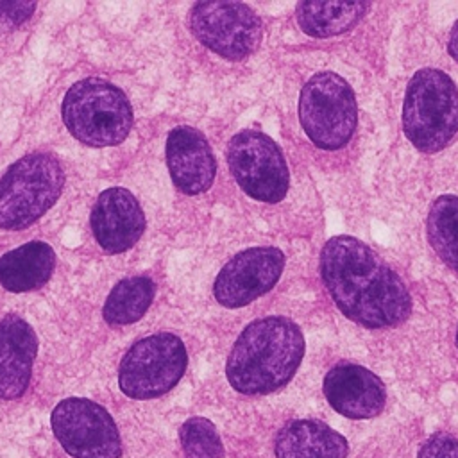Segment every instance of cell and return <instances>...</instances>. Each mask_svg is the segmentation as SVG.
<instances>
[{
  "label": "cell",
  "mask_w": 458,
  "mask_h": 458,
  "mask_svg": "<svg viewBox=\"0 0 458 458\" xmlns=\"http://www.w3.org/2000/svg\"><path fill=\"white\" fill-rule=\"evenodd\" d=\"M320 277L338 311L363 327H394L411 311V297L401 276L354 236L340 234L324 243Z\"/></svg>",
  "instance_id": "obj_1"
},
{
  "label": "cell",
  "mask_w": 458,
  "mask_h": 458,
  "mask_svg": "<svg viewBox=\"0 0 458 458\" xmlns=\"http://www.w3.org/2000/svg\"><path fill=\"white\" fill-rule=\"evenodd\" d=\"M304 347L302 331L290 318H258L242 331L229 352L227 381L245 395L272 394L293 377Z\"/></svg>",
  "instance_id": "obj_2"
},
{
  "label": "cell",
  "mask_w": 458,
  "mask_h": 458,
  "mask_svg": "<svg viewBox=\"0 0 458 458\" xmlns=\"http://www.w3.org/2000/svg\"><path fill=\"white\" fill-rule=\"evenodd\" d=\"M61 116L68 132L88 147L120 145L134 122L127 95L100 77H86L70 86Z\"/></svg>",
  "instance_id": "obj_3"
},
{
  "label": "cell",
  "mask_w": 458,
  "mask_h": 458,
  "mask_svg": "<svg viewBox=\"0 0 458 458\" xmlns=\"http://www.w3.org/2000/svg\"><path fill=\"white\" fill-rule=\"evenodd\" d=\"M403 132L422 152L442 150L458 132V86L438 68L410 79L403 102Z\"/></svg>",
  "instance_id": "obj_4"
},
{
  "label": "cell",
  "mask_w": 458,
  "mask_h": 458,
  "mask_svg": "<svg viewBox=\"0 0 458 458\" xmlns=\"http://www.w3.org/2000/svg\"><path fill=\"white\" fill-rule=\"evenodd\" d=\"M64 188L61 161L50 152L16 159L0 177V229L20 231L39 220Z\"/></svg>",
  "instance_id": "obj_5"
},
{
  "label": "cell",
  "mask_w": 458,
  "mask_h": 458,
  "mask_svg": "<svg viewBox=\"0 0 458 458\" xmlns=\"http://www.w3.org/2000/svg\"><path fill=\"white\" fill-rule=\"evenodd\" d=\"M299 122L318 148L336 150L347 145L358 123V104L349 82L329 70L311 75L301 89Z\"/></svg>",
  "instance_id": "obj_6"
},
{
  "label": "cell",
  "mask_w": 458,
  "mask_h": 458,
  "mask_svg": "<svg viewBox=\"0 0 458 458\" xmlns=\"http://www.w3.org/2000/svg\"><path fill=\"white\" fill-rule=\"evenodd\" d=\"M188 352L172 333H156L134 342L118 367V386L131 399H154L170 392L182 377Z\"/></svg>",
  "instance_id": "obj_7"
},
{
  "label": "cell",
  "mask_w": 458,
  "mask_h": 458,
  "mask_svg": "<svg viewBox=\"0 0 458 458\" xmlns=\"http://www.w3.org/2000/svg\"><path fill=\"white\" fill-rule=\"evenodd\" d=\"M227 165L238 186L254 200L279 202L290 184L283 150L261 131L243 129L227 145Z\"/></svg>",
  "instance_id": "obj_8"
},
{
  "label": "cell",
  "mask_w": 458,
  "mask_h": 458,
  "mask_svg": "<svg viewBox=\"0 0 458 458\" xmlns=\"http://www.w3.org/2000/svg\"><path fill=\"white\" fill-rule=\"evenodd\" d=\"M52 431L73 458H120L122 438L111 413L86 397H66L50 415Z\"/></svg>",
  "instance_id": "obj_9"
},
{
  "label": "cell",
  "mask_w": 458,
  "mask_h": 458,
  "mask_svg": "<svg viewBox=\"0 0 458 458\" xmlns=\"http://www.w3.org/2000/svg\"><path fill=\"white\" fill-rule=\"evenodd\" d=\"M188 21L193 36L227 61L249 57L263 34L258 13L242 2H197Z\"/></svg>",
  "instance_id": "obj_10"
},
{
  "label": "cell",
  "mask_w": 458,
  "mask_h": 458,
  "mask_svg": "<svg viewBox=\"0 0 458 458\" xmlns=\"http://www.w3.org/2000/svg\"><path fill=\"white\" fill-rule=\"evenodd\" d=\"M284 268L277 247H250L233 256L216 274L213 293L225 308H242L270 292Z\"/></svg>",
  "instance_id": "obj_11"
},
{
  "label": "cell",
  "mask_w": 458,
  "mask_h": 458,
  "mask_svg": "<svg viewBox=\"0 0 458 458\" xmlns=\"http://www.w3.org/2000/svg\"><path fill=\"white\" fill-rule=\"evenodd\" d=\"M89 224L97 243L109 254H120L141 238L145 215L129 190L113 186L97 197Z\"/></svg>",
  "instance_id": "obj_12"
},
{
  "label": "cell",
  "mask_w": 458,
  "mask_h": 458,
  "mask_svg": "<svg viewBox=\"0 0 458 458\" xmlns=\"http://www.w3.org/2000/svg\"><path fill=\"white\" fill-rule=\"evenodd\" d=\"M324 395L329 406L347 419H372L386 403L383 381L358 363H336L324 376Z\"/></svg>",
  "instance_id": "obj_13"
},
{
  "label": "cell",
  "mask_w": 458,
  "mask_h": 458,
  "mask_svg": "<svg viewBox=\"0 0 458 458\" xmlns=\"http://www.w3.org/2000/svg\"><path fill=\"white\" fill-rule=\"evenodd\" d=\"M166 166L175 188L186 195H199L211 188L216 159L208 138L195 127H174L165 147Z\"/></svg>",
  "instance_id": "obj_14"
},
{
  "label": "cell",
  "mask_w": 458,
  "mask_h": 458,
  "mask_svg": "<svg viewBox=\"0 0 458 458\" xmlns=\"http://www.w3.org/2000/svg\"><path fill=\"white\" fill-rule=\"evenodd\" d=\"M38 352L32 326L20 315L0 318V397L18 399L25 394Z\"/></svg>",
  "instance_id": "obj_15"
},
{
  "label": "cell",
  "mask_w": 458,
  "mask_h": 458,
  "mask_svg": "<svg viewBox=\"0 0 458 458\" xmlns=\"http://www.w3.org/2000/svg\"><path fill=\"white\" fill-rule=\"evenodd\" d=\"M344 435L313 419L288 420L276 437V458H347Z\"/></svg>",
  "instance_id": "obj_16"
},
{
  "label": "cell",
  "mask_w": 458,
  "mask_h": 458,
  "mask_svg": "<svg viewBox=\"0 0 458 458\" xmlns=\"http://www.w3.org/2000/svg\"><path fill=\"white\" fill-rule=\"evenodd\" d=\"M55 252L45 242H27L0 256V284L7 292L41 288L52 276Z\"/></svg>",
  "instance_id": "obj_17"
},
{
  "label": "cell",
  "mask_w": 458,
  "mask_h": 458,
  "mask_svg": "<svg viewBox=\"0 0 458 458\" xmlns=\"http://www.w3.org/2000/svg\"><path fill=\"white\" fill-rule=\"evenodd\" d=\"M369 9L365 2L310 0L297 4L295 20L301 30L311 38H331L354 27Z\"/></svg>",
  "instance_id": "obj_18"
},
{
  "label": "cell",
  "mask_w": 458,
  "mask_h": 458,
  "mask_svg": "<svg viewBox=\"0 0 458 458\" xmlns=\"http://www.w3.org/2000/svg\"><path fill=\"white\" fill-rule=\"evenodd\" d=\"M156 284L147 276L122 279L109 292L102 315L109 326H127L140 320L152 304Z\"/></svg>",
  "instance_id": "obj_19"
},
{
  "label": "cell",
  "mask_w": 458,
  "mask_h": 458,
  "mask_svg": "<svg viewBox=\"0 0 458 458\" xmlns=\"http://www.w3.org/2000/svg\"><path fill=\"white\" fill-rule=\"evenodd\" d=\"M428 240L438 258L458 276V197H438L428 215Z\"/></svg>",
  "instance_id": "obj_20"
},
{
  "label": "cell",
  "mask_w": 458,
  "mask_h": 458,
  "mask_svg": "<svg viewBox=\"0 0 458 458\" xmlns=\"http://www.w3.org/2000/svg\"><path fill=\"white\" fill-rule=\"evenodd\" d=\"M186 458H224V445L215 424L206 417H190L179 428Z\"/></svg>",
  "instance_id": "obj_21"
},
{
  "label": "cell",
  "mask_w": 458,
  "mask_h": 458,
  "mask_svg": "<svg viewBox=\"0 0 458 458\" xmlns=\"http://www.w3.org/2000/svg\"><path fill=\"white\" fill-rule=\"evenodd\" d=\"M417 458H458V438L442 431L433 433L420 445Z\"/></svg>",
  "instance_id": "obj_22"
},
{
  "label": "cell",
  "mask_w": 458,
  "mask_h": 458,
  "mask_svg": "<svg viewBox=\"0 0 458 458\" xmlns=\"http://www.w3.org/2000/svg\"><path fill=\"white\" fill-rule=\"evenodd\" d=\"M36 11V2H0V25L18 27Z\"/></svg>",
  "instance_id": "obj_23"
},
{
  "label": "cell",
  "mask_w": 458,
  "mask_h": 458,
  "mask_svg": "<svg viewBox=\"0 0 458 458\" xmlns=\"http://www.w3.org/2000/svg\"><path fill=\"white\" fill-rule=\"evenodd\" d=\"M447 50L451 57L458 63V20L454 21L451 32H449V41H447Z\"/></svg>",
  "instance_id": "obj_24"
},
{
  "label": "cell",
  "mask_w": 458,
  "mask_h": 458,
  "mask_svg": "<svg viewBox=\"0 0 458 458\" xmlns=\"http://www.w3.org/2000/svg\"><path fill=\"white\" fill-rule=\"evenodd\" d=\"M456 347H458V327H456Z\"/></svg>",
  "instance_id": "obj_25"
}]
</instances>
